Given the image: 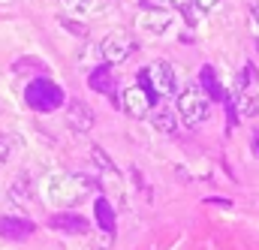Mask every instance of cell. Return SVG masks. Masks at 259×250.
Masks as SVG:
<instances>
[{
    "label": "cell",
    "mask_w": 259,
    "mask_h": 250,
    "mask_svg": "<svg viewBox=\"0 0 259 250\" xmlns=\"http://www.w3.org/2000/svg\"><path fill=\"white\" fill-rule=\"evenodd\" d=\"M94 187H97V178H91V175H81V172H52L42 181V199L49 205L69 208V205L84 202L94 193Z\"/></svg>",
    "instance_id": "6da1fadb"
},
{
    "label": "cell",
    "mask_w": 259,
    "mask_h": 250,
    "mask_svg": "<svg viewBox=\"0 0 259 250\" xmlns=\"http://www.w3.org/2000/svg\"><path fill=\"white\" fill-rule=\"evenodd\" d=\"M139 85L160 103L163 97H169L172 91H175V66L172 63H166V61H154V63H148L145 69H139Z\"/></svg>",
    "instance_id": "7a4b0ae2"
},
{
    "label": "cell",
    "mask_w": 259,
    "mask_h": 250,
    "mask_svg": "<svg viewBox=\"0 0 259 250\" xmlns=\"http://www.w3.org/2000/svg\"><path fill=\"white\" fill-rule=\"evenodd\" d=\"M24 103L33 112H55V109L64 106V91L52 78H33L24 88Z\"/></svg>",
    "instance_id": "3957f363"
},
{
    "label": "cell",
    "mask_w": 259,
    "mask_h": 250,
    "mask_svg": "<svg viewBox=\"0 0 259 250\" xmlns=\"http://www.w3.org/2000/svg\"><path fill=\"white\" fill-rule=\"evenodd\" d=\"M175 112L181 115V121L187 127H196L211 115V100H208L205 91H199V88H184V91L178 94Z\"/></svg>",
    "instance_id": "277c9868"
},
{
    "label": "cell",
    "mask_w": 259,
    "mask_h": 250,
    "mask_svg": "<svg viewBox=\"0 0 259 250\" xmlns=\"http://www.w3.org/2000/svg\"><path fill=\"white\" fill-rule=\"evenodd\" d=\"M136 36L127 33V30H118V33H109L106 39H103V46H100V52H103V58L106 63H124L136 52Z\"/></svg>",
    "instance_id": "5b68a950"
},
{
    "label": "cell",
    "mask_w": 259,
    "mask_h": 250,
    "mask_svg": "<svg viewBox=\"0 0 259 250\" xmlns=\"http://www.w3.org/2000/svg\"><path fill=\"white\" fill-rule=\"evenodd\" d=\"M154 103H157V100H154L142 85H133V88H127V91L121 94V103H118V106L127 112L130 118H148L151 109H154Z\"/></svg>",
    "instance_id": "8992f818"
},
{
    "label": "cell",
    "mask_w": 259,
    "mask_h": 250,
    "mask_svg": "<svg viewBox=\"0 0 259 250\" xmlns=\"http://www.w3.org/2000/svg\"><path fill=\"white\" fill-rule=\"evenodd\" d=\"M172 21H175L172 9H142L136 15V30H145L151 36H160V33H166L172 27Z\"/></svg>",
    "instance_id": "52a82bcc"
},
{
    "label": "cell",
    "mask_w": 259,
    "mask_h": 250,
    "mask_svg": "<svg viewBox=\"0 0 259 250\" xmlns=\"http://www.w3.org/2000/svg\"><path fill=\"white\" fill-rule=\"evenodd\" d=\"M33 223L27 220V217H12V214H3L0 217V238L3 241H24V238H30L33 235Z\"/></svg>",
    "instance_id": "ba28073f"
},
{
    "label": "cell",
    "mask_w": 259,
    "mask_h": 250,
    "mask_svg": "<svg viewBox=\"0 0 259 250\" xmlns=\"http://www.w3.org/2000/svg\"><path fill=\"white\" fill-rule=\"evenodd\" d=\"M66 124L72 127L75 133H91L94 130V112L88 109V103L69 100V106H66Z\"/></svg>",
    "instance_id": "9c48e42d"
},
{
    "label": "cell",
    "mask_w": 259,
    "mask_h": 250,
    "mask_svg": "<svg viewBox=\"0 0 259 250\" xmlns=\"http://www.w3.org/2000/svg\"><path fill=\"white\" fill-rule=\"evenodd\" d=\"M49 226L58 229V232H66V235H88V232H91V223H88L84 217H78V214H69V211L55 214V217L49 220Z\"/></svg>",
    "instance_id": "30bf717a"
},
{
    "label": "cell",
    "mask_w": 259,
    "mask_h": 250,
    "mask_svg": "<svg viewBox=\"0 0 259 250\" xmlns=\"http://www.w3.org/2000/svg\"><path fill=\"white\" fill-rule=\"evenodd\" d=\"M88 88H91V91H97V94L115 97V91H118V78L112 75V63L91 69V75H88Z\"/></svg>",
    "instance_id": "8fae6325"
},
{
    "label": "cell",
    "mask_w": 259,
    "mask_h": 250,
    "mask_svg": "<svg viewBox=\"0 0 259 250\" xmlns=\"http://www.w3.org/2000/svg\"><path fill=\"white\" fill-rule=\"evenodd\" d=\"M199 81H202V91H205L208 100H217V103H226L229 100L226 91H223V85H220V78H217V72H214V66H202Z\"/></svg>",
    "instance_id": "7c38bea8"
},
{
    "label": "cell",
    "mask_w": 259,
    "mask_h": 250,
    "mask_svg": "<svg viewBox=\"0 0 259 250\" xmlns=\"http://www.w3.org/2000/svg\"><path fill=\"white\" fill-rule=\"evenodd\" d=\"M151 124L157 127V130H163V133H175V112L166 106V103H154V109H151Z\"/></svg>",
    "instance_id": "4fadbf2b"
},
{
    "label": "cell",
    "mask_w": 259,
    "mask_h": 250,
    "mask_svg": "<svg viewBox=\"0 0 259 250\" xmlns=\"http://www.w3.org/2000/svg\"><path fill=\"white\" fill-rule=\"evenodd\" d=\"M94 217H97V226L103 229V232H112L115 229V211H112V205H109V199H97L94 202Z\"/></svg>",
    "instance_id": "5bb4252c"
},
{
    "label": "cell",
    "mask_w": 259,
    "mask_h": 250,
    "mask_svg": "<svg viewBox=\"0 0 259 250\" xmlns=\"http://www.w3.org/2000/svg\"><path fill=\"white\" fill-rule=\"evenodd\" d=\"M238 115L256 118L259 115V97L256 94H244V91H241V97H238Z\"/></svg>",
    "instance_id": "9a60e30c"
},
{
    "label": "cell",
    "mask_w": 259,
    "mask_h": 250,
    "mask_svg": "<svg viewBox=\"0 0 259 250\" xmlns=\"http://www.w3.org/2000/svg\"><path fill=\"white\" fill-rule=\"evenodd\" d=\"M27 199H30V184H27V181H15L12 190H9V202L24 208V205H27Z\"/></svg>",
    "instance_id": "2e32d148"
},
{
    "label": "cell",
    "mask_w": 259,
    "mask_h": 250,
    "mask_svg": "<svg viewBox=\"0 0 259 250\" xmlns=\"http://www.w3.org/2000/svg\"><path fill=\"white\" fill-rule=\"evenodd\" d=\"M91 157H94V160H97V163H100V166H103L106 172H115V163H112V160L106 157V151H103L100 145H94V154H91Z\"/></svg>",
    "instance_id": "e0dca14e"
},
{
    "label": "cell",
    "mask_w": 259,
    "mask_h": 250,
    "mask_svg": "<svg viewBox=\"0 0 259 250\" xmlns=\"http://www.w3.org/2000/svg\"><path fill=\"white\" fill-rule=\"evenodd\" d=\"M250 78H253V66L247 63V66H244V72H241V78L235 81V88H238V91H244V88L250 85Z\"/></svg>",
    "instance_id": "ac0fdd59"
},
{
    "label": "cell",
    "mask_w": 259,
    "mask_h": 250,
    "mask_svg": "<svg viewBox=\"0 0 259 250\" xmlns=\"http://www.w3.org/2000/svg\"><path fill=\"white\" fill-rule=\"evenodd\" d=\"M9 151H12V145H9V139L6 136H0V166L9 160Z\"/></svg>",
    "instance_id": "d6986e66"
},
{
    "label": "cell",
    "mask_w": 259,
    "mask_h": 250,
    "mask_svg": "<svg viewBox=\"0 0 259 250\" xmlns=\"http://www.w3.org/2000/svg\"><path fill=\"white\" fill-rule=\"evenodd\" d=\"M196 3V9L199 12H211V9H217L220 6V0H193Z\"/></svg>",
    "instance_id": "ffe728a7"
},
{
    "label": "cell",
    "mask_w": 259,
    "mask_h": 250,
    "mask_svg": "<svg viewBox=\"0 0 259 250\" xmlns=\"http://www.w3.org/2000/svg\"><path fill=\"white\" fill-rule=\"evenodd\" d=\"M250 33L259 39V9H256V6L250 9Z\"/></svg>",
    "instance_id": "44dd1931"
},
{
    "label": "cell",
    "mask_w": 259,
    "mask_h": 250,
    "mask_svg": "<svg viewBox=\"0 0 259 250\" xmlns=\"http://www.w3.org/2000/svg\"><path fill=\"white\" fill-rule=\"evenodd\" d=\"M61 3H64L69 12H78V9H84V6H88V0H61Z\"/></svg>",
    "instance_id": "7402d4cb"
},
{
    "label": "cell",
    "mask_w": 259,
    "mask_h": 250,
    "mask_svg": "<svg viewBox=\"0 0 259 250\" xmlns=\"http://www.w3.org/2000/svg\"><path fill=\"white\" fill-rule=\"evenodd\" d=\"M253 148H256V154H259V142H253Z\"/></svg>",
    "instance_id": "603a6c76"
},
{
    "label": "cell",
    "mask_w": 259,
    "mask_h": 250,
    "mask_svg": "<svg viewBox=\"0 0 259 250\" xmlns=\"http://www.w3.org/2000/svg\"><path fill=\"white\" fill-rule=\"evenodd\" d=\"M256 9H259V0H256Z\"/></svg>",
    "instance_id": "cb8c5ba5"
}]
</instances>
